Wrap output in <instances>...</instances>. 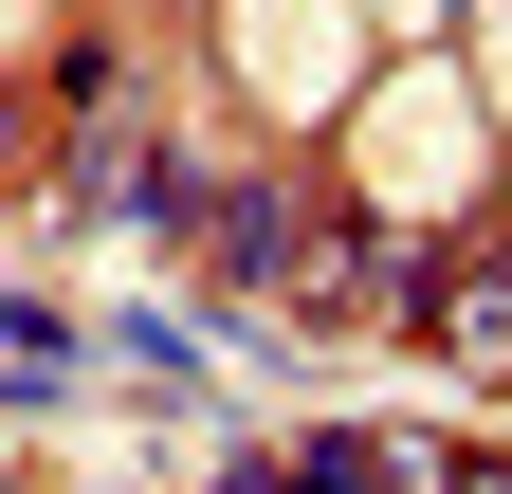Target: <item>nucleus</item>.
<instances>
[{
    "label": "nucleus",
    "instance_id": "3",
    "mask_svg": "<svg viewBox=\"0 0 512 494\" xmlns=\"http://www.w3.org/2000/svg\"><path fill=\"white\" fill-rule=\"evenodd\" d=\"M439 348H458V366H512V275H458V312H439Z\"/></svg>",
    "mask_w": 512,
    "mask_h": 494
},
{
    "label": "nucleus",
    "instance_id": "5",
    "mask_svg": "<svg viewBox=\"0 0 512 494\" xmlns=\"http://www.w3.org/2000/svg\"><path fill=\"white\" fill-rule=\"evenodd\" d=\"M494 74H512V0H494Z\"/></svg>",
    "mask_w": 512,
    "mask_h": 494
},
{
    "label": "nucleus",
    "instance_id": "2",
    "mask_svg": "<svg viewBox=\"0 0 512 494\" xmlns=\"http://www.w3.org/2000/svg\"><path fill=\"white\" fill-rule=\"evenodd\" d=\"M238 74L311 110V92H348V0H238Z\"/></svg>",
    "mask_w": 512,
    "mask_h": 494
},
{
    "label": "nucleus",
    "instance_id": "4",
    "mask_svg": "<svg viewBox=\"0 0 512 494\" xmlns=\"http://www.w3.org/2000/svg\"><path fill=\"white\" fill-rule=\"evenodd\" d=\"M0 37H37V0H0Z\"/></svg>",
    "mask_w": 512,
    "mask_h": 494
},
{
    "label": "nucleus",
    "instance_id": "1",
    "mask_svg": "<svg viewBox=\"0 0 512 494\" xmlns=\"http://www.w3.org/2000/svg\"><path fill=\"white\" fill-rule=\"evenodd\" d=\"M366 202H384V220L476 202V92H458V74H403V92L366 110Z\"/></svg>",
    "mask_w": 512,
    "mask_h": 494
}]
</instances>
